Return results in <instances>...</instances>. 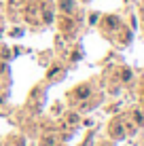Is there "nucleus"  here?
Returning a JSON list of instances; mask_svg holds the SVG:
<instances>
[{
	"label": "nucleus",
	"instance_id": "nucleus-1",
	"mask_svg": "<svg viewBox=\"0 0 144 146\" xmlns=\"http://www.w3.org/2000/svg\"><path fill=\"white\" fill-rule=\"evenodd\" d=\"M53 142H51V140H47V142H42V146H51Z\"/></svg>",
	"mask_w": 144,
	"mask_h": 146
}]
</instances>
